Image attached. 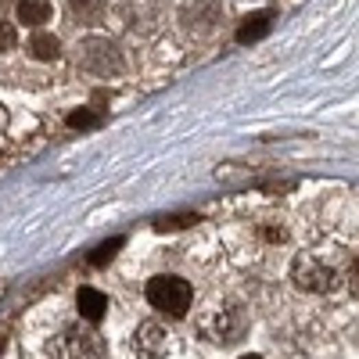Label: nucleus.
I'll return each instance as SVG.
<instances>
[{"label": "nucleus", "instance_id": "f257e3e1", "mask_svg": "<svg viewBox=\"0 0 359 359\" xmlns=\"http://www.w3.org/2000/svg\"><path fill=\"white\" fill-rule=\"evenodd\" d=\"M148 302L154 305V309H162V313H169V316H183L187 309H191V284L187 280H180V277H151L148 280Z\"/></svg>", "mask_w": 359, "mask_h": 359}, {"label": "nucleus", "instance_id": "f03ea898", "mask_svg": "<svg viewBox=\"0 0 359 359\" xmlns=\"http://www.w3.org/2000/svg\"><path fill=\"white\" fill-rule=\"evenodd\" d=\"M291 280H294V288H299V291H309V294H327V291L338 288V273L327 266L323 259L309 255V252H302L299 259H294Z\"/></svg>", "mask_w": 359, "mask_h": 359}, {"label": "nucleus", "instance_id": "7ed1b4c3", "mask_svg": "<svg viewBox=\"0 0 359 359\" xmlns=\"http://www.w3.org/2000/svg\"><path fill=\"white\" fill-rule=\"evenodd\" d=\"M54 356L58 359H101L104 341L97 331H90V327H65L54 341Z\"/></svg>", "mask_w": 359, "mask_h": 359}, {"label": "nucleus", "instance_id": "20e7f679", "mask_svg": "<svg viewBox=\"0 0 359 359\" xmlns=\"http://www.w3.org/2000/svg\"><path fill=\"white\" fill-rule=\"evenodd\" d=\"M241 331H244V316L238 313V309H216V313L201 323V334H205L209 341H223V345L238 341Z\"/></svg>", "mask_w": 359, "mask_h": 359}, {"label": "nucleus", "instance_id": "39448f33", "mask_svg": "<svg viewBox=\"0 0 359 359\" xmlns=\"http://www.w3.org/2000/svg\"><path fill=\"white\" fill-rule=\"evenodd\" d=\"M133 352L140 359H162L169 352V334H165V327L159 323H140L137 327V334H133Z\"/></svg>", "mask_w": 359, "mask_h": 359}, {"label": "nucleus", "instance_id": "423d86ee", "mask_svg": "<svg viewBox=\"0 0 359 359\" xmlns=\"http://www.w3.org/2000/svg\"><path fill=\"white\" fill-rule=\"evenodd\" d=\"M83 65L90 72H97V76H108V72L119 69V54H115V47L108 40H90L83 47Z\"/></svg>", "mask_w": 359, "mask_h": 359}, {"label": "nucleus", "instance_id": "0eeeda50", "mask_svg": "<svg viewBox=\"0 0 359 359\" xmlns=\"http://www.w3.org/2000/svg\"><path fill=\"white\" fill-rule=\"evenodd\" d=\"M76 305H80V316L86 323H97L108 313V294H101L97 288H80V294H76Z\"/></svg>", "mask_w": 359, "mask_h": 359}, {"label": "nucleus", "instance_id": "6e6552de", "mask_svg": "<svg viewBox=\"0 0 359 359\" xmlns=\"http://www.w3.org/2000/svg\"><path fill=\"white\" fill-rule=\"evenodd\" d=\"M270 22H273V14L270 11H255V14H248V19H241L238 25V43H255L270 33Z\"/></svg>", "mask_w": 359, "mask_h": 359}, {"label": "nucleus", "instance_id": "1a4fd4ad", "mask_svg": "<svg viewBox=\"0 0 359 359\" xmlns=\"http://www.w3.org/2000/svg\"><path fill=\"white\" fill-rule=\"evenodd\" d=\"M19 22L29 29H40L51 22V0H19Z\"/></svg>", "mask_w": 359, "mask_h": 359}, {"label": "nucleus", "instance_id": "9d476101", "mask_svg": "<svg viewBox=\"0 0 359 359\" xmlns=\"http://www.w3.org/2000/svg\"><path fill=\"white\" fill-rule=\"evenodd\" d=\"M58 51H61V43H58L54 33H40V29H36V33L29 36V54L40 58V61H54Z\"/></svg>", "mask_w": 359, "mask_h": 359}, {"label": "nucleus", "instance_id": "9b49d317", "mask_svg": "<svg viewBox=\"0 0 359 359\" xmlns=\"http://www.w3.org/2000/svg\"><path fill=\"white\" fill-rule=\"evenodd\" d=\"M122 248V238H112L108 244H101V248H93L90 252V266H104V262H112L115 259V252Z\"/></svg>", "mask_w": 359, "mask_h": 359}, {"label": "nucleus", "instance_id": "f8f14e48", "mask_svg": "<svg viewBox=\"0 0 359 359\" xmlns=\"http://www.w3.org/2000/svg\"><path fill=\"white\" fill-rule=\"evenodd\" d=\"M69 126H72V130H97V126H101V115L90 112V108H80V112L69 115Z\"/></svg>", "mask_w": 359, "mask_h": 359}, {"label": "nucleus", "instance_id": "ddd939ff", "mask_svg": "<svg viewBox=\"0 0 359 359\" xmlns=\"http://www.w3.org/2000/svg\"><path fill=\"white\" fill-rule=\"evenodd\" d=\"M191 223H198V220H194V216H187V212L183 216H162V220H154V230L165 233V230H183V227H191Z\"/></svg>", "mask_w": 359, "mask_h": 359}, {"label": "nucleus", "instance_id": "4468645a", "mask_svg": "<svg viewBox=\"0 0 359 359\" xmlns=\"http://www.w3.org/2000/svg\"><path fill=\"white\" fill-rule=\"evenodd\" d=\"M14 47V25H0V51H11Z\"/></svg>", "mask_w": 359, "mask_h": 359}, {"label": "nucleus", "instance_id": "2eb2a0df", "mask_svg": "<svg viewBox=\"0 0 359 359\" xmlns=\"http://www.w3.org/2000/svg\"><path fill=\"white\" fill-rule=\"evenodd\" d=\"M262 238H266V241H284V230H277V227H266V230H262Z\"/></svg>", "mask_w": 359, "mask_h": 359}, {"label": "nucleus", "instance_id": "dca6fc26", "mask_svg": "<svg viewBox=\"0 0 359 359\" xmlns=\"http://www.w3.org/2000/svg\"><path fill=\"white\" fill-rule=\"evenodd\" d=\"M349 288H352V294H359V262H356L352 273H349Z\"/></svg>", "mask_w": 359, "mask_h": 359}, {"label": "nucleus", "instance_id": "f3484780", "mask_svg": "<svg viewBox=\"0 0 359 359\" xmlns=\"http://www.w3.org/2000/svg\"><path fill=\"white\" fill-rule=\"evenodd\" d=\"M69 4L80 11V8H97V0H69Z\"/></svg>", "mask_w": 359, "mask_h": 359}, {"label": "nucleus", "instance_id": "a211bd4d", "mask_svg": "<svg viewBox=\"0 0 359 359\" xmlns=\"http://www.w3.org/2000/svg\"><path fill=\"white\" fill-rule=\"evenodd\" d=\"M241 359H262V356H241Z\"/></svg>", "mask_w": 359, "mask_h": 359}]
</instances>
